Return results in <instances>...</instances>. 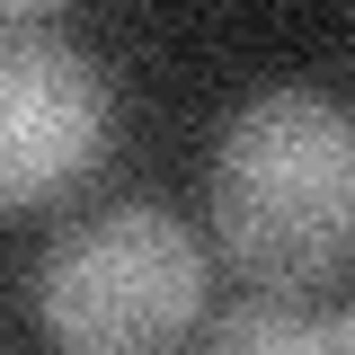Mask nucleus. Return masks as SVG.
<instances>
[{
    "instance_id": "3",
    "label": "nucleus",
    "mask_w": 355,
    "mask_h": 355,
    "mask_svg": "<svg viewBox=\"0 0 355 355\" xmlns=\"http://www.w3.org/2000/svg\"><path fill=\"white\" fill-rule=\"evenodd\" d=\"M116 125L98 53L71 44L36 0L0 9V214L71 196Z\"/></svg>"
},
{
    "instance_id": "5",
    "label": "nucleus",
    "mask_w": 355,
    "mask_h": 355,
    "mask_svg": "<svg viewBox=\"0 0 355 355\" xmlns=\"http://www.w3.org/2000/svg\"><path fill=\"white\" fill-rule=\"evenodd\" d=\"M329 347H338V355H355V311H338V320H329Z\"/></svg>"
},
{
    "instance_id": "2",
    "label": "nucleus",
    "mask_w": 355,
    "mask_h": 355,
    "mask_svg": "<svg viewBox=\"0 0 355 355\" xmlns=\"http://www.w3.org/2000/svg\"><path fill=\"white\" fill-rule=\"evenodd\" d=\"M205 320V249L169 205H107L36 258V329L53 355H178Z\"/></svg>"
},
{
    "instance_id": "1",
    "label": "nucleus",
    "mask_w": 355,
    "mask_h": 355,
    "mask_svg": "<svg viewBox=\"0 0 355 355\" xmlns=\"http://www.w3.org/2000/svg\"><path fill=\"white\" fill-rule=\"evenodd\" d=\"M214 240L266 293L355 266V116L320 89H258L214 142Z\"/></svg>"
},
{
    "instance_id": "4",
    "label": "nucleus",
    "mask_w": 355,
    "mask_h": 355,
    "mask_svg": "<svg viewBox=\"0 0 355 355\" xmlns=\"http://www.w3.org/2000/svg\"><path fill=\"white\" fill-rule=\"evenodd\" d=\"M196 355H338V347H329V311H311L302 293H249L205 320Z\"/></svg>"
}]
</instances>
